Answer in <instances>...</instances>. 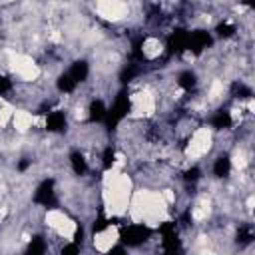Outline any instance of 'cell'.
<instances>
[{"label":"cell","mask_w":255,"mask_h":255,"mask_svg":"<svg viewBox=\"0 0 255 255\" xmlns=\"http://www.w3.org/2000/svg\"><path fill=\"white\" fill-rule=\"evenodd\" d=\"M0 131H2V129H0Z\"/></svg>","instance_id":"6da1fadb"}]
</instances>
